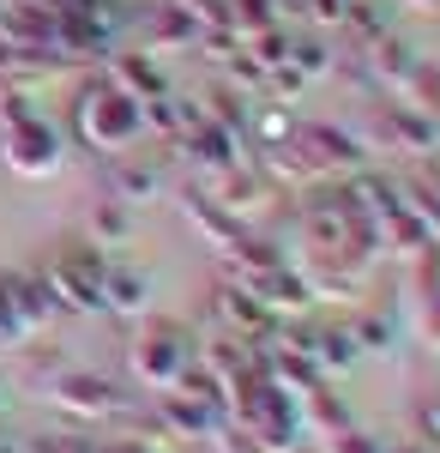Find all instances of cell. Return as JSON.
<instances>
[{"label": "cell", "instance_id": "1", "mask_svg": "<svg viewBox=\"0 0 440 453\" xmlns=\"http://www.w3.org/2000/svg\"><path fill=\"white\" fill-rule=\"evenodd\" d=\"M72 121H79V140H85V145H97V151H121V145L139 140L145 109H139V97H127V91L109 79V85H85V91H79Z\"/></svg>", "mask_w": 440, "mask_h": 453}, {"label": "cell", "instance_id": "2", "mask_svg": "<svg viewBox=\"0 0 440 453\" xmlns=\"http://www.w3.org/2000/svg\"><path fill=\"white\" fill-rule=\"evenodd\" d=\"M102 266L97 248H61L55 260H49V296H55V309H102Z\"/></svg>", "mask_w": 440, "mask_h": 453}, {"label": "cell", "instance_id": "3", "mask_svg": "<svg viewBox=\"0 0 440 453\" xmlns=\"http://www.w3.org/2000/svg\"><path fill=\"white\" fill-rule=\"evenodd\" d=\"M0 157H6V170L12 175H55L61 170V140H55V127L36 115V121H25V127H6L0 134Z\"/></svg>", "mask_w": 440, "mask_h": 453}, {"label": "cell", "instance_id": "4", "mask_svg": "<svg viewBox=\"0 0 440 453\" xmlns=\"http://www.w3.org/2000/svg\"><path fill=\"white\" fill-rule=\"evenodd\" d=\"M49 399H55L67 418H85V423L121 411V393L102 381V375H55V381H49Z\"/></svg>", "mask_w": 440, "mask_h": 453}, {"label": "cell", "instance_id": "5", "mask_svg": "<svg viewBox=\"0 0 440 453\" xmlns=\"http://www.w3.org/2000/svg\"><path fill=\"white\" fill-rule=\"evenodd\" d=\"M181 369H187V345H181L175 326H157V333H145L133 345V375L145 387H175Z\"/></svg>", "mask_w": 440, "mask_h": 453}, {"label": "cell", "instance_id": "6", "mask_svg": "<svg viewBox=\"0 0 440 453\" xmlns=\"http://www.w3.org/2000/svg\"><path fill=\"white\" fill-rule=\"evenodd\" d=\"M109 73H115V85H121L127 97H139V104H145V97H163V73L151 67V61H145L139 49L115 55V61H109Z\"/></svg>", "mask_w": 440, "mask_h": 453}, {"label": "cell", "instance_id": "7", "mask_svg": "<svg viewBox=\"0 0 440 453\" xmlns=\"http://www.w3.org/2000/svg\"><path fill=\"white\" fill-rule=\"evenodd\" d=\"M102 309H121V314L145 309V279L127 273V266H109L102 273Z\"/></svg>", "mask_w": 440, "mask_h": 453}, {"label": "cell", "instance_id": "8", "mask_svg": "<svg viewBox=\"0 0 440 453\" xmlns=\"http://www.w3.org/2000/svg\"><path fill=\"white\" fill-rule=\"evenodd\" d=\"M25 121H36V104L25 91H0V134L6 127H25Z\"/></svg>", "mask_w": 440, "mask_h": 453}, {"label": "cell", "instance_id": "9", "mask_svg": "<svg viewBox=\"0 0 440 453\" xmlns=\"http://www.w3.org/2000/svg\"><path fill=\"white\" fill-rule=\"evenodd\" d=\"M91 230H97L102 242H115V236H127V211H121V206H97V218H91Z\"/></svg>", "mask_w": 440, "mask_h": 453}, {"label": "cell", "instance_id": "10", "mask_svg": "<svg viewBox=\"0 0 440 453\" xmlns=\"http://www.w3.org/2000/svg\"><path fill=\"white\" fill-rule=\"evenodd\" d=\"M326 453H380L368 441V435H350V429H338V435H326Z\"/></svg>", "mask_w": 440, "mask_h": 453}, {"label": "cell", "instance_id": "11", "mask_svg": "<svg viewBox=\"0 0 440 453\" xmlns=\"http://www.w3.org/2000/svg\"><path fill=\"white\" fill-rule=\"evenodd\" d=\"M6 345H19V339H12V333H6V326H0V350H6Z\"/></svg>", "mask_w": 440, "mask_h": 453}, {"label": "cell", "instance_id": "12", "mask_svg": "<svg viewBox=\"0 0 440 453\" xmlns=\"http://www.w3.org/2000/svg\"><path fill=\"white\" fill-rule=\"evenodd\" d=\"M435 423H440V418H435Z\"/></svg>", "mask_w": 440, "mask_h": 453}]
</instances>
